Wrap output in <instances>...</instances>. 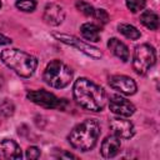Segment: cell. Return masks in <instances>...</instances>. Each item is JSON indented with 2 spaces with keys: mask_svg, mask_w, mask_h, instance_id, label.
Instances as JSON below:
<instances>
[{
  "mask_svg": "<svg viewBox=\"0 0 160 160\" xmlns=\"http://www.w3.org/2000/svg\"><path fill=\"white\" fill-rule=\"evenodd\" d=\"M72 94L75 101L90 111H101L108 101L104 89L86 78H79L74 82Z\"/></svg>",
  "mask_w": 160,
  "mask_h": 160,
  "instance_id": "cell-1",
  "label": "cell"
},
{
  "mask_svg": "<svg viewBox=\"0 0 160 160\" xmlns=\"http://www.w3.org/2000/svg\"><path fill=\"white\" fill-rule=\"evenodd\" d=\"M100 124L95 119H86L72 128L68 140L70 145L80 151H89L94 149L100 136Z\"/></svg>",
  "mask_w": 160,
  "mask_h": 160,
  "instance_id": "cell-2",
  "label": "cell"
},
{
  "mask_svg": "<svg viewBox=\"0 0 160 160\" xmlns=\"http://www.w3.org/2000/svg\"><path fill=\"white\" fill-rule=\"evenodd\" d=\"M0 59L21 78H30L38 68L36 58L19 49H4L0 52Z\"/></svg>",
  "mask_w": 160,
  "mask_h": 160,
  "instance_id": "cell-3",
  "label": "cell"
},
{
  "mask_svg": "<svg viewBox=\"0 0 160 160\" xmlns=\"http://www.w3.org/2000/svg\"><path fill=\"white\" fill-rule=\"evenodd\" d=\"M42 79L49 86L62 89L72 80V70L60 60H51L44 70Z\"/></svg>",
  "mask_w": 160,
  "mask_h": 160,
  "instance_id": "cell-4",
  "label": "cell"
},
{
  "mask_svg": "<svg viewBox=\"0 0 160 160\" xmlns=\"http://www.w3.org/2000/svg\"><path fill=\"white\" fill-rule=\"evenodd\" d=\"M156 62L155 49L149 44L138 45L134 50L132 56V68L136 74L145 75Z\"/></svg>",
  "mask_w": 160,
  "mask_h": 160,
  "instance_id": "cell-5",
  "label": "cell"
},
{
  "mask_svg": "<svg viewBox=\"0 0 160 160\" xmlns=\"http://www.w3.org/2000/svg\"><path fill=\"white\" fill-rule=\"evenodd\" d=\"M26 98L31 102H34V104H36L39 106H42L45 109H60V110H64L65 105H66L65 99H59L52 92L42 90V89L29 91L26 94Z\"/></svg>",
  "mask_w": 160,
  "mask_h": 160,
  "instance_id": "cell-6",
  "label": "cell"
},
{
  "mask_svg": "<svg viewBox=\"0 0 160 160\" xmlns=\"http://www.w3.org/2000/svg\"><path fill=\"white\" fill-rule=\"evenodd\" d=\"M54 38H56L59 41H61V42H64L66 45H70V46L76 48L79 51L84 52L85 55H88V56H90L92 59H100L102 56V52L98 48L91 46L90 44H88L85 41H81L76 36L68 35V34H58V32H55L54 34Z\"/></svg>",
  "mask_w": 160,
  "mask_h": 160,
  "instance_id": "cell-7",
  "label": "cell"
},
{
  "mask_svg": "<svg viewBox=\"0 0 160 160\" xmlns=\"http://www.w3.org/2000/svg\"><path fill=\"white\" fill-rule=\"evenodd\" d=\"M109 85L124 95H134L138 90V85L134 79L126 75H112L109 79Z\"/></svg>",
  "mask_w": 160,
  "mask_h": 160,
  "instance_id": "cell-8",
  "label": "cell"
},
{
  "mask_svg": "<svg viewBox=\"0 0 160 160\" xmlns=\"http://www.w3.org/2000/svg\"><path fill=\"white\" fill-rule=\"evenodd\" d=\"M109 109L111 112L115 115L122 116V118H129L135 112V106L131 101L128 99L120 96V95H114L109 100Z\"/></svg>",
  "mask_w": 160,
  "mask_h": 160,
  "instance_id": "cell-9",
  "label": "cell"
},
{
  "mask_svg": "<svg viewBox=\"0 0 160 160\" xmlns=\"http://www.w3.org/2000/svg\"><path fill=\"white\" fill-rule=\"evenodd\" d=\"M110 129L112 130L114 135H116L120 139H130L135 134V129H134L132 122L130 120L124 119L122 116L111 119Z\"/></svg>",
  "mask_w": 160,
  "mask_h": 160,
  "instance_id": "cell-10",
  "label": "cell"
},
{
  "mask_svg": "<svg viewBox=\"0 0 160 160\" xmlns=\"http://www.w3.org/2000/svg\"><path fill=\"white\" fill-rule=\"evenodd\" d=\"M42 19H44V21L46 24L52 25V26H58V25H60L64 21V19H65V11H64V9L60 5L54 4V2H50V4H46L45 5Z\"/></svg>",
  "mask_w": 160,
  "mask_h": 160,
  "instance_id": "cell-11",
  "label": "cell"
},
{
  "mask_svg": "<svg viewBox=\"0 0 160 160\" xmlns=\"http://www.w3.org/2000/svg\"><path fill=\"white\" fill-rule=\"evenodd\" d=\"M120 149H121L120 138H118L116 135H109L101 142L100 154L105 159H111V158H115L120 152Z\"/></svg>",
  "mask_w": 160,
  "mask_h": 160,
  "instance_id": "cell-12",
  "label": "cell"
},
{
  "mask_svg": "<svg viewBox=\"0 0 160 160\" xmlns=\"http://www.w3.org/2000/svg\"><path fill=\"white\" fill-rule=\"evenodd\" d=\"M0 156L4 159H21V149L11 139H4L0 142Z\"/></svg>",
  "mask_w": 160,
  "mask_h": 160,
  "instance_id": "cell-13",
  "label": "cell"
},
{
  "mask_svg": "<svg viewBox=\"0 0 160 160\" xmlns=\"http://www.w3.org/2000/svg\"><path fill=\"white\" fill-rule=\"evenodd\" d=\"M108 48H109V50H110L116 58H119L121 61L126 62V61L129 60V58H130L129 49H128V46H126L122 41H120L119 39H116V38L109 39V41H108Z\"/></svg>",
  "mask_w": 160,
  "mask_h": 160,
  "instance_id": "cell-14",
  "label": "cell"
},
{
  "mask_svg": "<svg viewBox=\"0 0 160 160\" xmlns=\"http://www.w3.org/2000/svg\"><path fill=\"white\" fill-rule=\"evenodd\" d=\"M80 32L82 38L90 42H98L100 41V29L92 22H85L80 28Z\"/></svg>",
  "mask_w": 160,
  "mask_h": 160,
  "instance_id": "cell-15",
  "label": "cell"
},
{
  "mask_svg": "<svg viewBox=\"0 0 160 160\" xmlns=\"http://www.w3.org/2000/svg\"><path fill=\"white\" fill-rule=\"evenodd\" d=\"M140 21L150 30H156L159 28V16L152 10H144V12L140 15Z\"/></svg>",
  "mask_w": 160,
  "mask_h": 160,
  "instance_id": "cell-16",
  "label": "cell"
},
{
  "mask_svg": "<svg viewBox=\"0 0 160 160\" xmlns=\"http://www.w3.org/2000/svg\"><path fill=\"white\" fill-rule=\"evenodd\" d=\"M118 30L120 34H122L125 38H128L130 40H138L141 36V32L135 26H132L130 24H119Z\"/></svg>",
  "mask_w": 160,
  "mask_h": 160,
  "instance_id": "cell-17",
  "label": "cell"
},
{
  "mask_svg": "<svg viewBox=\"0 0 160 160\" xmlns=\"http://www.w3.org/2000/svg\"><path fill=\"white\" fill-rule=\"evenodd\" d=\"M14 112H15V105L11 100L4 99L2 101H0V118L8 119L12 116Z\"/></svg>",
  "mask_w": 160,
  "mask_h": 160,
  "instance_id": "cell-18",
  "label": "cell"
},
{
  "mask_svg": "<svg viewBox=\"0 0 160 160\" xmlns=\"http://www.w3.org/2000/svg\"><path fill=\"white\" fill-rule=\"evenodd\" d=\"M15 6L25 12H31L36 8V1L35 0H18L15 2Z\"/></svg>",
  "mask_w": 160,
  "mask_h": 160,
  "instance_id": "cell-19",
  "label": "cell"
},
{
  "mask_svg": "<svg viewBox=\"0 0 160 160\" xmlns=\"http://www.w3.org/2000/svg\"><path fill=\"white\" fill-rule=\"evenodd\" d=\"M75 6H76V9L80 11V12H82L84 15H86V16H92L94 15V8L89 4V2H86V1H84V0H78L76 2H75Z\"/></svg>",
  "mask_w": 160,
  "mask_h": 160,
  "instance_id": "cell-20",
  "label": "cell"
},
{
  "mask_svg": "<svg viewBox=\"0 0 160 160\" xmlns=\"http://www.w3.org/2000/svg\"><path fill=\"white\" fill-rule=\"evenodd\" d=\"M146 5V0H126V6L131 12H138L142 10Z\"/></svg>",
  "mask_w": 160,
  "mask_h": 160,
  "instance_id": "cell-21",
  "label": "cell"
},
{
  "mask_svg": "<svg viewBox=\"0 0 160 160\" xmlns=\"http://www.w3.org/2000/svg\"><path fill=\"white\" fill-rule=\"evenodd\" d=\"M99 22H101L102 25L109 22V14L106 12V10L104 9H95L94 10V15H92Z\"/></svg>",
  "mask_w": 160,
  "mask_h": 160,
  "instance_id": "cell-22",
  "label": "cell"
},
{
  "mask_svg": "<svg viewBox=\"0 0 160 160\" xmlns=\"http://www.w3.org/2000/svg\"><path fill=\"white\" fill-rule=\"evenodd\" d=\"M40 155H41V151H40V149L36 148V146H30V148H28V150H26V158L30 159V160L39 159Z\"/></svg>",
  "mask_w": 160,
  "mask_h": 160,
  "instance_id": "cell-23",
  "label": "cell"
},
{
  "mask_svg": "<svg viewBox=\"0 0 160 160\" xmlns=\"http://www.w3.org/2000/svg\"><path fill=\"white\" fill-rule=\"evenodd\" d=\"M56 158H59V159H76V156L74 155V154H71V152H66V151H62V152H60L59 155H56Z\"/></svg>",
  "mask_w": 160,
  "mask_h": 160,
  "instance_id": "cell-24",
  "label": "cell"
},
{
  "mask_svg": "<svg viewBox=\"0 0 160 160\" xmlns=\"http://www.w3.org/2000/svg\"><path fill=\"white\" fill-rule=\"evenodd\" d=\"M8 44H11V39L0 34V45H8Z\"/></svg>",
  "mask_w": 160,
  "mask_h": 160,
  "instance_id": "cell-25",
  "label": "cell"
},
{
  "mask_svg": "<svg viewBox=\"0 0 160 160\" xmlns=\"http://www.w3.org/2000/svg\"><path fill=\"white\" fill-rule=\"evenodd\" d=\"M2 86H4V78L2 75H0V90L2 89Z\"/></svg>",
  "mask_w": 160,
  "mask_h": 160,
  "instance_id": "cell-26",
  "label": "cell"
},
{
  "mask_svg": "<svg viewBox=\"0 0 160 160\" xmlns=\"http://www.w3.org/2000/svg\"><path fill=\"white\" fill-rule=\"evenodd\" d=\"M0 8H1V1H0Z\"/></svg>",
  "mask_w": 160,
  "mask_h": 160,
  "instance_id": "cell-27",
  "label": "cell"
}]
</instances>
